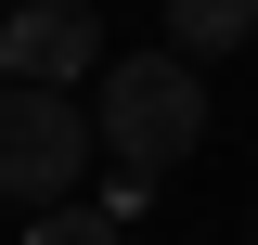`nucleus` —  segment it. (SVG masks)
Listing matches in <instances>:
<instances>
[{"instance_id": "nucleus-1", "label": "nucleus", "mask_w": 258, "mask_h": 245, "mask_svg": "<svg viewBox=\"0 0 258 245\" xmlns=\"http://www.w3.org/2000/svg\"><path fill=\"white\" fill-rule=\"evenodd\" d=\"M91 116H103V155L116 168H181L207 142V78H194V52H129Z\"/></svg>"}, {"instance_id": "nucleus-6", "label": "nucleus", "mask_w": 258, "mask_h": 245, "mask_svg": "<svg viewBox=\"0 0 258 245\" xmlns=\"http://www.w3.org/2000/svg\"><path fill=\"white\" fill-rule=\"evenodd\" d=\"M0 91H13V39H0Z\"/></svg>"}, {"instance_id": "nucleus-4", "label": "nucleus", "mask_w": 258, "mask_h": 245, "mask_svg": "<svg viewBox=\"0 0 258 245\" xmlns=\"http://www.w3.org/2000/svg\"><path fill=\"white\" fill-rule=\"evenodd\" d=\"M245 26H258V0H168V39L181 52H245Z\"/></svg>"}, {"instance_id": "nucleus-3", "label": "nucleus", "mask_w": 258, "mask_h": 245, "mask_svg": "<svg viewBox=\"0 0 258 245\" xmlns=\"http://www.w3.org/2000/svg\"><path fill=\"white\" fill-rule=\"evenodd\" d=\"M0 39H13V78H26V91H64V78H91L103 13H91V0H13Z\"/></svg>"}, {"instance_id": "nucleus-2", "label": "nucleus", "mask_w": 258, "mask_h": 245, "mask_svg": "<svg viewBox=\"0 0 258 245\" xmlns=\"http://www.w3.org/2000/svg\"><path fill=\"white\" fill-rule=\"evenodd\" d=\"M91 142H103V116H78V91H26V78L0 91V194L13 207H64Z\"/></svg>"}, {"instance_id": "nucleus-7", "label": "nucleus", "mask_w": 258, "mask_h": 245, "mask_svg": "<svg viewBox=\"0 0 258 245\" xmlns=\"http://www.w3.org/2000/svg\"><path fill=\"white\" fill-rule=\"evenodd\" d=\"M0 13H13V0H0Z\"/></svg>"}, {"instance_id": "nucleus-5", "label": "nucleus", "mask_w": 258, "mask_h": 245, "mask_svg": "<svg viewBox=\"0 0 258 245\" xmlns=\"http://www.w3.org/2000/svg\"><path fill=\"white\" fill-rule=\"evenodd\" d=\"M26 245H129V219H116V207H39Z\"/></svg>"}]
</instances>
